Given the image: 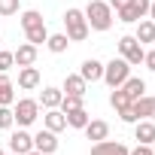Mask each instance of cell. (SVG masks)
<instances>
[{
    "instance_id": "6da1fadb",
    "label": "cell",
    "mask_w": 155,
    "mask_h": 155,
    "mask_svg": "<svg viewBox=\"0 0 155 155\" xmlns=\"http://www.w3.org/2000/svg\"><path fill=\"white\" fill-rule=\"evenodd\" d=\"M85 21L91 31H110L113 28V6L107 3V0H88L85 6Z\"/></svg>"
},
{
    "instance_id": "7a4b0ae2",
    "label": "cell",
    "mask_w": 155,
    "mask_h": 155,
    "mask_svg": "<svg viewBox=\"0 0 155 155\" xmlns=\"http://www.w3.org/2000/svg\"><path fill=\"white\" fill-rule=\"evenodd\" d=\"M21 28H25V37H28V43H34L37 49L49 40V31H46V21H43V15L37 12V9H28V12H21Z\"/></svg>"
},
{
    "instance_id": "3957f363",
    "label": "cell",
    "mask_w": 155,
    "mask_h": 155,
    "mask_svg": "<svg viewBox=\"0 0 155 155\" xmlns=\"http://www.w3.org/2000/svg\"><path fill=\"white\" fill-rule=\"evenodd\" d=\"M64 28H67L64 34H67L70 43H82V40L88 37V31H91L82 9H67V12H64Z\"/></svg>"
},
{
    "instance_id": "277c9868",
    "label": "cell",
    "mask_w": 155,
    "mask_h": 155,
    "mask_svg": "<svg viewBox=\"0 0 155 155\" xmlns=\"http://www.w3.org/2000/svg\"><path fill=\"white\" fill-rule=\"evenodd\" d=\"M12 116H15V125H18V128L34 125V122L40 119V101H34V97L15 101V104H12Z\"/></svg>"
},
{
    "instance_id": "5b68a950",
    "label": "cell",
    "mask_w": 155,
    "mask_h": 155,
    "mask_svg": "<svg viewBox=\"0 0 155 155\" xmlns=\"http://www.w3.org/2000/svg\"><path fill=\"white\" fill-rule=\"evenodd\" d=\"M128 76H131V64H128L125 58H113L110 64H104V82H107L110 88H119Z\"/></svg>"
},
{
    "instance_id": "8992f818",
    "label": "cell",
    "mask_w": 155,
    "mask_h": 155,
    "mask_svg": "<svg viewBox=\"0 0 155 155\" xmlns=\"http://www.w3.org/2000/svg\"><path fill=\"white\" fill-rule=\"evenodd\" d=\"M119 55H122L131 67H137V64H143L146 49L137 43V37H134V34H125V37H119Z\"/></svg>"
},
{
    "instance_id": "52a82bcc",
    "label": "cell",
    "mask_w": 155,
    "mask_h": 155,
    "mask_svg": "<svg viewBox=\"0 0 155 155\" xmlns=\"http://www.w3.org/2000/svg\"><path fill=\"white\" fill-rule=\"evenodd\" d=\"M149 3H152V0H131V3L122 6L116 15H119V21H125V25H137L140 18L149 15Z\"/></svg>"
},
{
    "instance_id": "ba28073f",
    "label": "cell",
    "mask_w": 155,
    "mask_h": 155,
    "mask_svg": "<svg viewBox=\"0 0 155 155\" xmlns=\"http://www.w3.org/2000/svg\"><path fill=\"white\" fill-rule=\"evenodd\" d=\"M31 149H34V134H28L25 128L12 131V137H9V152H15V155H28Z\"/></svg>"
},
{
    "instance_id": "9c48e42d",
    "label": "cell",
    "mask_w": 155,
    "mask_h": 155,
    "mask_svg": "<svg viewBox=\"0 0 155 155\" xmlns=\"http://www.w3.org/2000/svg\"><path fill=\"white\" fill-rule=\"evenodd\" d=\"M34 149H37V152H43V155H52V152L58 149V134H55V131H49V128L37 131V134H34Z\"/></svg>"
},
{
    "instance_id": "30bf717a",
    "label": "cell",
    "mask_w": 155,
    "mask_h": 155,
    "mask_svg": "<svg viewBox=\"0 0 155 155\" xmlns=\"http://www.w3.org/2000/svg\"><path fill=\"white\" fill-rule=\"evenodd\" d=\"M61 91H64V94H76V97H85V94H88V82L82 79L79 73H67Z\"/></svg>"
},
{
    "instance_id": "8fae6325",
    "label": "cell",
    "mask_w": 155,
    "mask_h": 155,
    "mask_svg": "<svg viewBox=\"0 0 155 155\" xmlns=\"http://www.w3.org/2000/svg\"><path fill=\"white\" fill-rule=\"evenodd\" d=\"M131 110H134L137 122H140V119H155V94H143V97H137V101L131 104Z\"/></svg>"
},
{
    "instance_id": "7c38bea8",
    "label": "cell",
    "mask_w": 155,
    "mask_h": 155,
    "mask_svg": "<svg viewBox=\"0 0 155 155\" xmlns=\"http://www.w3.org/2000/svg\"><path fill=\"white\" fill-rule=\"evenodd\" d=\"M91 155H128V146L107 137V140H97V143L91 146Z\"/></svg>"
},
{
    "instance_id": "4fadbf2b",
    "label": "cell",
    "mask_w": 155,
    "mask_h": 155,
    "mask_svg": "<svg viewBox=\"0 0 155 155\" xmlns=\"http://www.w3.org/2000/svg\"><path fill=\"white\" fill-rule=\"evenodd\" d=\"M134 140L152 146V140H155V122H152V119H140V122H134Z\"/></svg>"
},
{
    "instance_id": "5bb4252c",
    "label": "cell",
    "mask_w": 155,
    "mask_h": 155,
    "mask_svg": "<svg viewBox=\"0 0 155 155\" xmlns=\"http://www.w3.org/2000/svg\"><path fill=\"white\" fill-rule=\"evenodd\" d=\"M40 85V70L31 64V67H18V88L21 91H34Z\"/></svg>"
},
{
    "instance_id": "9a60e30c",
    "label": "cell",
    "mask_w": 155,
    "mask_h": 155,
    "mask_svg": "<svg viewBox=\"0 0 155 155\" xmlns=\"http://www.w3.org/2000/svg\"><path fill=\"white\" fill-rule=\"evenodd\" d=\"M79 76H82L85 82H97V79H104V64H101L97 58H88V61H82Z\"/></svg>"
},
{
    "instance_id": "2e32d148",
    "label": "cell",
    "mask_w": 155,
    "mask_h": 155,
    "mask_svg": "<svg viewBox=\"0 0 155 155\" xmlns=\"http://www.w3.org/2000/svg\"><path fill=\"white\" fill-rule=\"evenodd\" d=\"M12 58H15L18 67H31V64H37V46H34V43H21V46L12 52Z\"/></svg>"
},
{
    "instance_id": "e0dca14e",
    "label": "cell",
    "mask_w": 155,
    "mask_h": 155,
    "mask_svg": "<svg viewBox=\"0 0 155 155\" xmlns=\"http://www.w3.org/2000/svg\"><path fill=\"white\" fill-rule=\"evenodd\" d=\"M82 131H85V137H88V140H94V143L110 137V125H107L104 119H88V125H85Z\"/></svg>"
},
{
    "instance_id": "ac0fdd59",
    "label": "cell",
    "mask_w": 155,
    "mask_h": 155,
    "mask_svg": "<svg viewBox=\"0 0 155 155\" xmlns=\"http://www.w3.org/2000/svg\"><path fill=\"white\" fill-rule=\"evenodd\" d=\"M119 88H122V91H125V94L131 97V104H134L137 97H143V94H146V82L140 79V76H128V79H125V82H122Z\"/></svg>"
},
{
    "instance_id": "d6986e66",
    "label": "cell",
    "mask_w": 155,
    "mask_h": 155,
    "mask_svg": "<svg viewBox=\"0 0 155 155\" xmlns=\"http://www.w3.org/2000/svg\"><path fill=\"white\" fill-rule=\"evenodd\" d=\"M61 97H64V91H61V88L46 85V88L40 91V107H46V110H58V107H61Z\"/></svg>"
},
{
    "instance_id": "ffe728a7",
    "label": "cell",
    "mask_w": 155,
    "mask_h": 155,
    "mask_svg": "<svg viewBox=\"0 0 155 155\" xmlns=\"http://www.w3.org/2000/svg\"><path fill=\"white\" fill-rule=\"evenodd\" d=\"M15 104V82L6 73H0V107H12Z\"/></svg>"
},
{
    "instance_id": "44dd1931",
    "label": "cell",
    "mask_w": 155,
    "mask_h": 155,
    "mask_svg": "<svg viewBox=\"0 0 155 155\" xmlns=\"http://www.w3.org/2000/svg\"><path fill=\"white\" fill-rule=\"evenodd\" d=\"M134 37H137V43H140V46H143V43H155V21H152V18H140V21H137V34H134Z\"/></svg>"
},
{
    "instance_id": "7402d4cb",
    "label": "cell",
    "mask_w": 155,
    "mask_h": 155,
    "mask_svg": "<svg viewBox=\"0 0 155 155\" xmlns=\"http://www.w3.org/2000/svg\"><path fill=\"white\" fill-rule=\"evenodd\" d=\"M43 125L49 128V131H64L67 128V119H64V113L61 110H46V116H43Z\"/></svg>"
},
{
    "instance_id": "603a6c76",
    "label": "cell",
    "mask_w": 155,
    "mask_h": 155,
    "mask_svg": "<svg viewBox=\"0 0 155 155\" xmlns=\"http://www.w3.org/2000/svg\"><path fill=\"white\" fill-rule=\"evenodd\" d=\"M64 119H67V128H79V131H82V128L88 125V119H91V116L85 113V107H79V110L64 113Z\"/></svg>"
},
{
    "instance_id": "cb8c5ba5",
    "label": "cell",
    "mask_w": 155,
    "mask_h": 155,
    "mask_svg": "<svg viewBox=\"0 0 155 155\" xmlns=\"http://www.w3.org/2000/svg\"><path fill=\"white\" fill-rule=\"evenodd\" d=\"M67 46H70L67 34H49V40H46V49H49L52 55H61V52H67Z\"/></svg>"
},
{
    "instance_id": "d4e9b609",
    "label": "cell",
    "mask_w": 155,
    "mask_h": 155,
    "mask_svg": "<svg viewBox=\"0 0 155 155\" xmlns=\"http://www.w3.org/2000/svg\"><path fill=\"white\" fill-rule=\"evenodd\" d=\"M110 107L119 113V110H125V107H131V97L122 91V88H113V94H110Z\"/></svg>"
},
{
    "instance_id": "484cf974",
    "label": "cell",
    "mask_w": 155,
    "mask_h": 155,
    "mask_svg": "<svg viewBox=\"0 0 155 155\" xmlns=\"http://www.w3.org/2000/svg\"><path fill=\"white\" fill-rule=\"evenodd\" d=\"M82 101H85V97H76V94H64V97H61V107H58V110H61V113L79 110V107H82Z\"/></svg>"
},
{
    "instance_id": "4316f807",
    "label": "cell",
    "mask_w": 155,
    "mask_h": 155,
    "mask_svg": "<svg viewBox=\"0 0 155 155\" xmlns=\"http://www.w3.org/2000/svg\"><path fill=\"white\" fill-rule=\"evenodd\" d=\"M15 125V116H12V107H0V131H9Z\"/></svg>"
},
{
    "instance_id": "83f0119b",
    "label": "cell",
    "mask_w": 155,
    "mask_h": 155,
    "mask_svg": "<svg viewBox=\"0 0 155 155\" xmlns=\"http://www.w3.org/2000/svg\"><path fill=\"white\" fill-rule=\"evenodd\" d=\"M18 12V0H0V18L3 15H15Z\"/></svg>"
},
{
    "instance_id": "f1b7e54d",
    "label": "cell",
    "mask_w": 155,
    "mask_h": 155,
    "mask_svg": "<svg viewBox=\"0 0 155 155\" xmlns=\"http://www.w3.org/2000/svg\"><path fill=\"white\" fill-rule=\"evenodd\" d=\"M12 64H15L12 52H6V49H0V73H6V70H12Z\"/></svg>"
},
{
    "instance_id": "f546056e",
    "label": "cell",
    "mask_w": 155,
    "mask_h": 155,
    "mask_svg": "<svg viewBox=\"0 0 155 155\" xmlns=\"http://www.w3.org/2000/svg\"><path fill=\"white\" fill-rule=\"evenodd\" d=\"M128 155H152V146H146V143H137L134 149H128Z\"/></svg>"
},
{
    "instance_id": "4dcf8cb0",
    "label": "cell",
    "mask_w": 155,
    "mask_h": 155,
    "mask_svg": "<svg viewBox=\"0 0 155 155\" xmlns=\"http://www.w3.org/2000/svg\"><path fill=\"white\" fill-rule=\"evenodd\" d=\"M143 64H146V67H149V70L155 73V49H149V52L143 55Z\"/></svg>"
},
{
    "instance_id": "1f68e13d",
    "label": "cell",
    "mask_w": 155,
    "mask_h": 155,
    "mask_svg": "<svg viewBox=\"0 0 155 155\" xmlns=\"http://www.w3.org/2000/svg\"><path fill=\"white\" fill-rule=\"evenodd\" d=\"M107 3H110V6H113V9H116V12H119V9H122V6H128V3H131V0H107Z\"/></svg>"
},
{
    "instance_id": "d6a6232c",
    "label": "cell",
    "mask_w": 155,
    "mask_h": 155,
    "mask_svg": "<svg viewBox=\"0 0 155 155\" xmlns=\"http://www.w3.org/2000/svg\"><path fill=\"white\" fill-rule=\"evenodd\" d=\"M149 18L155 21V0H152V3H149Z\"/></svg>"
},
{
    "instance_id": "836d02e7",
    "label": "cell",
    "mask_w": 155,
    "mask_h": 155,
    "mask_svg": "<svg viewBox=\"0 0 155 155\" xmlns=\"http://www.w3.org/2000/svg\"><path fill=\"white\" fill-rule=\"evenodd\" d=\"M28 155H43V152H37V149H31V152H28Z\"/></svg>"
},
{
    "instance_id": "e575fe53",
    "label": "cell",
    "mask_w": 155,
    "mask_h": 155,
    "mask_svg": "<svg viewBox=\"0 0 155 155\" xmlns=\"http://www.w3.org/2000/svg\"><path fill=\"white\" fill-rule=\"evenodd\" d=\"M152 155H155V140H152Z\"/></svg>"
},
{
    "instance_id": "d590c367",
    "label": "cell",
    "mask_w": 155,
    "mask_h": 155,
    "mask_svg": "<svg viewBox=\"0 0 155 155\" xmlns=\"http://www.w3.org/2000/svg\"><path fill=\"white\" fill-rule=\"evenodd\" d=\"M0 155H6V152H3V149H0Z\"/></svg>"
},
{
    "instance_id": "8d00e7d4",
    "label": "cell",
    "mask_w": 155,
    "mask_h": 155,
    "mask_svg": "<svg viewBox=\"0 0 155 155\" xmlns=\"http://www.w3.org/2000/svg\"><path fill=\"white\" fill-rule=\"evenodd\" d=\"M12 155H15V152H12Z\"/></svg>"
}]
</instances>
